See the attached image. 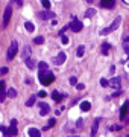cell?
<instances>
[{"label": "cell", "mask_w": 129, "mask_h": 137, "mask_svg": "<svg viewBox=\"0 0 129 137\" xmlns=\"http://www.w3.org/2000/svg\"><path fill=\"white\" fill-rule=\"evenodd\" d=\"M38 79H40V82H41L43 85H49L50 82H53V79H55V75H53L52 72H40V76H38Z\"/></svg>", "instance_id": "6da1fadb"}, {"label": "cell", "mask_w": 129, "mask_h": 137, "mask_svg": "<svg viewBox=\"0 0 129 137\" xmlns=\"http://www.w3.org/2000/svg\"><path fill=\"white\" fill-rule=\"evenodd\" d=\"M120 23H122V18H120V17H116V20H114V21H113V23H111V24H109V26H108L106 29L100 31V34H102V35H108L109 32L116 31V29L119 27V24H120Z\"/></svg>", "instance_id": "7a4b0ae2"}, {"label": "cell", "mask_w": 129, "mask_h": 137, "mask_svg": "<svg viewBox=\"0 0 129 137\" xmlns=\"http://www.w3.org/2000/svg\"><path fill=\"white\" fill-rule=\"evenodd\" d=\"M17 49H18V43H17V40H12L11 41V44H9V47H8V59H12L14 56H15V53H17Z\"/></svg>", "instance_id": "3957f363"}, {"label": "cell", "mask_w": 129, "mask_h": 137, "mask_svg": "<svg viewBox=\"0 0 129 137\" xmlns=\"http://www.w3.org/2000/svg\"><path fill=\"white\" fill-rule=\"evenodd\" d=\"M17 134V120L12 119L11 120V127L8 128V133H6V137H14Z\"/></svg>", "instance_id": "277c9868"}, {"label": "cell", "mask_w": 129, "mask_h": 137, "mask_svg": "<svg viewBox=\"0 0 129 137\" xmlns=\"http://www.w3.org/2000/svg\"><path fill=\"white\" fill-rule=\"evenodd\" d=\"M11 12H12L11 6H6V9H5V15H3V21H2V27H6V26H8L9 18H11Z\"/></svg>", "instance_id": "5b68a950"}, {"label": "cell", "mask_w": 129, "mask_h": 137, "mask_svg": "<svg viewBox=\"0 0 129 137\" xmlns=\"http://www.w3.org/2000/svg\"><path fill=\"white\" fill-rule=\"evenodd\" d=\"M67 59V56H65V53L64 52H59L58 55H56V58H53V63L55 64H58V66H61V64H64V61Z\"/></svg>", "instance_id": "8992f818"}, {"label": "cell", "mask_w": 129, "mask_h": 137, "mask_svg": "<svg viewBox=\"0 0 129 137\" xmlns=\"http://www.w3.org/2000/svg\"><path fill=\"white\" fill-rule=\"evenodd\" d=\"M82 27H84V26H82V23H81L79 20H75V21L71 23V26H70V29H71L73 32H81Z\"/></svg>", "instance_id": "52a82bcc"}, {"label": "cell", "mask_w": 129, "mask_h": 137, "mask_svg": "<svg viewBox=\"0 0 129 137\" xmlns=\"http://www.w3.org/2000/svg\"><path fill=\"white\" fill-rule=\"evenodd\" d=\"M49 111H50V107H49L46 102H40V114H41V116H46Z\"/></svg>", "instance_id": "ba28073f"}, {"label": "cell", "mask_w": 129, "mask_h": 137, "mask_svg": "<svg viewBox=\"0 0 129 137\" xmlns=\"http://www.w3.org/2000/svg\"><path fill=\"white\" fill-rule=\"evenodd\" d=\"M41 20H49V18H53L55 17V14L53 12H50V11H43V12H40V15H38Z\"/></svg>", "instance_id": "9c48e42d"}, {"label": "cell", "mask_w": 129, "mask_h": 137, "mask_svg": "<svg viewBox=\"0 0 129 137\" xmlns=\"http://www.w3.org/2000/svg\"><path fill=\"white\" fill-rule=\"evenodd\" d=\"M109 85H111L113 88H116L117 92H120V87H122V85H120V78H113V79L109 81Z\"/></svg>", "instance_id": "30bf717a"}, {"label": "cell", "mask_w": 129, "mask_h": 137, "mask_svg": "<svg viewBox=\"0 0 129 137\" xmlns=\"http://www.w3.org/2000/svg\"><path fill=\"white\" fill-rule=\"evenodd\" d=\"M128 111H129V102H125V104H123V107H122V110H120V119H122V120L126 117Z\"/></svg>", "instance_id": "8fae6325"}, {"label": "cell", "mask_w": 129, "mask_h": 137, "mask_svg": "<svg viewBox=\"0 0 129 137\" xmlns=\"http://www.w3.org/2000/svg\"><path fill=\"white\" fill-rule=\"evenodd\" d=\"M99 124H100V119L96 117V119H94V124H93V128H91V137H96L97 128H99Z\"/></svg>", "instance_id": "7c38bea8"}, {"label": "cell", "mask_w": 129, "mask_h": 137, "mask_svg": "<svg viewBox=\"0 0 129 137\" xmlns=\"http://www.w3.org/2000/svg\"><path fill=\"white\" fill-rule=\"evenodd\" d=\"M100 6H103V8H114V0H100Z\"/></svg>", "instance_id": "4fadbf2b"}, {"label": "cell", "mask_w": 129, "mask_h": 137, "mask_svg": "<svg viewBox=\"0 0 129 137\" xmlns=\"http://www.w3.org/2000/svg\"><path fill=\"white\" fill-rule=\"evenodd\" d=\"M29 137H41V133H40V130H36V128H29Z\"/></svg>", "instance_id": "5bb4252c"}, {"label": "cell", "mask_w": 129, "mask_h": 137, "mask_svg": "<svg viewBox=\"0 0 129 137\" xmlns=\"http://www.w3.org/2000/svg\"><path fill=\"white\" fill-rule=\"evenodd\" d=\"M91 108V104L88 102V101H84V102H81V110L82 111H88Z\"/></svg>", "instance_id": "9a60e30c"}, {"label": "cell", "mask_w": 129, "mask_h": 137, "mask_svg": "<svg viewBox=\"0 0 129 137\" xmlns=\"http://www.w3.org/2000/svg\"><path fill=\"white\" fill-rule=\"evenodd\" d=\"M109 49H111V44L103 43V44H102V50H100V52H102V55H108V50H109Z\"/></svg>", "instance_id": "2e32d148"}, {"label": "cell", "mask_w": 129, "mask_h": 137, "mask_svg": "<svg viewBox=\"0 0 129 137\" xmlns=\"http://www.w3.org/2000/svg\"><path fill=\"white\" fill-rule=\"evenodd\" d=\"M52 98H53V99H55V101H56V102H61V101H62V98H64V96H62V95H59V93H58V92H52Z\"/></svg>", "instance_id": "e0dca14e"}, {"label": "cell", "mask_w": 129, "mask_h": 137, "mask_svg": "<svg viewBox=\"0 0 129 137\" xmlns=\"http://www.w3.org/2000/svg\"><path fill=\"white\" fill-rule=\"evenodd\" d=\"M24 27H26V31H27V32H33V29H35V27H33V24H32L30 21H26V23H24Z\"/></svg>", "instance_id": "ac0fdd59"}, {"label": "cell", "mask_w": 129, "mask_h": 137, "mask_svg": "<svg viewBox=\"0 0 129 137\" xmlns=\"http://www.w3.org/2000/svg\"><path fill=\"white\" fill-rule=\"evenodd\" d=\"M84 52H85V47H84V46H79L78 50H76V55L81 58V56H84Z\"/></svg>", "instance_id": "d6986e66"}, {"label": "cell", "mask_w": 129, "mask_h": 137, "mask_svg": "<svg viewBox=\"0 0 129 137\" xmlns=\"http://www.w3.org/2000/svg\"><path fill=\"white\" fill-rule=\"evenodd\" d=\"M38 67H40V72H47V63L41 61V63L38 64Z\"/></svg>", "instance_id": "ffe728a7"}, {"label": "cell", "mask_w": 129, "mask_h": 137, "mask_svg": "<svg viewBox=\"0 0 129 137\" xmlns=\"http://www.w3.org/2000/svg\"><path fill=\"white\" fill-rule=\"evenodd\" d=\"M35 99H36L35 96H30V98H29V101H26V105H27V107H32V105L35 104Z\"/></svg>", "instance_id": "44dd1931"}, {"label": "cell", "mask_w": 129, "mask_h": 137, "mask_svg": "<svg viewBox=\"0 0 129 137\" xmlns=\"http://www.w3.org/2000/svg\"><path fill=\"white\" fill-rule=\"evenodd\" d=\"M94 14H96V9H93V8H90V9H88V11L85 12V17H93Z\"/></svg>", "instance_id": "7402d4cb"}, {"label": "cell", "mask_w": 129, "mask_h": 137, "mask_svg": "<svg viewBox=\"0 0 129 137\" xmlns=\"http://www.w3.org/2000/svg\"><path fill=\"white\" fill-rule=\"evenodd\" d=\"M15 95H17V92H15L14 88H9V90H8V96H9V98H15Z\"/></svg>", "instance_id": "603a6c76"}, {"label": "cell", "mask_w": 129, "mask_h": 137, "mask_svg": "<svg viewBox=\"0 0 129 137\" xmlns=\"http://www.w3.org/2000/svg\"><path fill=\"white\" fill-rule=\"evenodd\" d=\"M26 66H27L29 69H33V67H35V64H33L32 59H26Z\"/></svg>", "instance_id": "cb8c5ba5"}, {"label": "cell", "mask_w": 129, "mask_h": 137, "mask_svg": "<svg viewBox=\"0 0 129 137\" xmlns=\"http://www.w3.org/2000/svg\"><path fill=\"white\" fill-rule=\"evenodd\" d=\"M68 82H70L71 85H78V79H76V76H71V78L68 79Z\"/></svg>", "instance_id": "d4e9b609"}, {"label": "cell", "mask_w": 129, "mask_h": 137, "mask_svg": "<svg viewBox=\"0 0 129 137\" xmlns=\"http://www.w3.org/2000/svg\"><path fill=\"white\" fill-rule=\"evenodd\" d=\"M33 41H35L36 44H43V43H44V38H43V37H36Z\"/></svg>", "instance_id": "484cf974"}, {"label": "cell", "mask_w": 129, "mask_h": 137, "mask_svg": "<svg viewBox=\"0 0 129 137\" xmlns=\"http://www.w3.org/2000/svg\"><path fill=\"white\" fill-rule=\"evenodd\" d=\"M23 52H24V58L29 56V53H30V47H29V46H24V50H23Z\"/></svg>", "instance_id": "4316f807"}, {"label": "cell", "mask_w": 129, "mask_h": 137, "mask_svg": "<svg viewBox=\"0 0 129 137\" xmlns=\"http://www.w3.org/2000/svg\"><path fill=\"white\" fill-rule=\"evenodd\" d=\"M41 3H43V6H44L46 9H49V8H50V2H49V0H43Z\"/></svg>", "instance_id": "83f0119b"}, {"label": "cell", "mask_w": 129, "mask_h": 137, "mask_svg": "<svg viewBox=\"0 0 129 137\" xmlns=\"http://www.w3.org/2000/svg\"><path fill=\"white\" fill-rule=\"evenodd\" d=\"M61 43H62V44H68V38H67V37H62V38H61Z\"/></svg>", "instance_id": "f1b7e54d"}, {"label": "cell", "mask_w": 129, "mask_h": 137, "mask_svg": "<svg viewBox=\"0 0 129 137\" xmlns=\"http://www.w3.org/2000/svg\"><path fill=\"white\" fill-rule=\"evenodd\" d=\"M100 84H102L103 87H106V85H109V82H108L106 79H100Z\"/></svg>", "instance_id": "f546056e"}, {"label": "cell", "mask_w": 129, "mask_h": 137, "mask_svg": "<svg viewBox=\"0 0 129 137\" xmlns=\"http://www.w3.org/2000/svg\"><path fill=\"white\" fill-rule=\"evenodd\" d=\"M76 88H78V90H84V88H85V85H84V84H78V85H76Z\"/></svg>", "instance_id": "4dcf8cb0"}, {"label": "cell", "mask_w": 129, "mask_h": 137, "mask_svg": "<svg viewBox=\"0 0 129 137\" xmlns=\"http://www.w3.org/2000/svg\"><path fill=\"white\" fill-rule=\"evenodd\" d=\"M55 124H56V119H50V120H49V125H50V127H53Z\"/></svg>", "instance_id": "1f68e13d"}, {"label": "cell", "mask_w": 129, "mask_h": 137, "mask_svg": "<svg viewBox=\"0 0 129 137\" xmlns=\"http://www.w3.org/2000/svg\"><path fill=\"white\" fill-rule=\"evenodd\" d=\"M0 72H2V75H5V73H8V67H2V70H0Z\"/></svg>", "instance_id": "d6a6232c"}]
</instances>
